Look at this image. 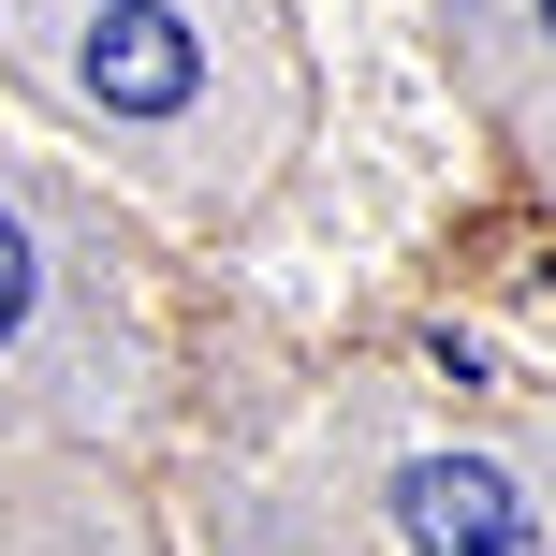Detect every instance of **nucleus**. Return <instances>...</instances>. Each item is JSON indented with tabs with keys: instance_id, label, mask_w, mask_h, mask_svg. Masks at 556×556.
Here are the masks:
<instances>
[{
	"instance_id": "nucleus-1",
	"label": "nucleus",
	"mask_w": 556,
	"mask_h": 556,
	"mask_svg": "<svg viewBox=\"0 0 556 556\" xmlns=\"http://www.w3.org/2000/svg\"><path fill=\"white\" fill-rule=\"evenodd\" d=\"M74 88H88L103 117H147V132H162V117L205 103V45H191L176 0H103L88 45H74Z\"/></svg>"
},
{
	"instance_id": "nucleus-2",
	"label": "nucleus",
	"mask_w": 556,
	"mask_h": 556,
	"mask_svg": "<svg viewBox=\"0 0 556 556\" xmlns=\"http://www.w3.org/2000/svg\"><path fill=\"white\" fill-rule=\"evenodd\" d=\"M395 528H410V556H542V513L513 498V469H483V454L395 469Z\"/></svg>"
},
{
	"instance_id": "nucleus-3",
	"label": "nucleus",
	"mask_w": 556,
	"mask_h": 556,
	"mask_svg": "<svg viewBox=\"0 0 556 556\" xmlns=\"http://www.w3.org/2000/svg\"><path fill=\"white\" fill-rule=\"evenodd\" d=\"M15 323H29V235L0 220V352H15Z\"/></svg>"
},
{
	"instance_id": "nucleus-4",
	"label": "nucleus",
	"mask_w": 556,
	"mask_h": 556,
	"mask_svg": "<svg viewBox=\"0 0 556 556\" xmlns=\"http://www.w3.org/2000/svg\"><path fill=\"white\" fill-rule=\"evenodd\" d=\"M542 45H556V0H542Z\"/></svg>"
}]
</instances>
